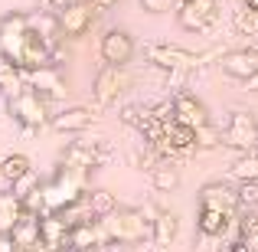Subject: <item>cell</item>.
I'll return each instance as SVG.
<instances>
[{
    "label": "cell",
    "mask_w": 258,
    "mask_h": 252,
    "mask_svg": "<svg viewBox=\"0 0 258 252\" xmlns=\"http://www.w3.org/2000/svg\"><path fill=\"white\" fill-rule=\"evenodd\" d=\"M229 53L226 43H216L213 49H183V46H173V43H147L144 46V59L157 69H167V72H189V69H200L206 63H219L222 56Z\"/></svg>",
    "instance_id": "cell-1"
},
{
    "label": "cell",
    "mask_w": 258,
    "mask_h": 252,
    "mask_svg": "<svg viewBox=\"0 0 258 252\" xmlns=\"http://www.w3.org/2000/svg\"><path fill=\"white\" fill-rule=\"evenodd\" d=\"M43 193H46V213H62L66 207L79 203L88 193V170L59 164L52 180L43 183Z\"/></svg>",
    "instance_id": "cell-2"
},
{
    "label": "cell",
    "mask_w": 258,
    "mask_h": 252,
    "mask_svg": "<svg viewBox=\"0 0 258 252\" xmlns=\"http://www.w3.org/2000/svg\"><path fill=\"white\" fill-rule=\"evenodd\" d=\"M105 226L118 246H138L154 236V223L141 213V207H118L111 216H105Z\"/></svg>",
    "instance_id": "cell-3"
},
{
    "label": "cell",
    "mask_w": 258,
    "mask_h": 252,
    "mask_svg": "<svg viewBox=\"0 0 258 252\" xmlns=\"http://www.w3.org/2000/svg\"><path fill=\"white\" fill-rule=\"evenodd\" d=\"M30 43V13L10 10L0 17V59L10 66H23V53Z\"/></svg>",
    "instance_id": "cell-4"
},
{
    "label": "cell",
    "mask_w": 258,
    "mask_h": 252,
    "mask_svg": "<svg viewBox=\"0 0 258 252\" xmlns=\"http://www.w3.org/2000/svg\"><path fill=\"white\" fill-rule=\"evenodd\" d=\"M7 108H10L13 121H17L20 128H23V134H36L39 128L49 125V98H43V95L36 92V88H26L23 95H17L13 102H7Z\"/></svg>",
    "instance_id": "cell-5"
},
{
    "label": "cell",
    "mask_w": 258,
    "mask_h": 252,
    "mask_svg": "<svg viewBox=\"0 0 258 252\" xmlns=\"http://www.w3.org/2000/svg\"><path fill=\"white\" fill-rule=\"evenodd\" d=\"M131 85H134V72L127 69V66H101L95 82H92V92H95V102H98L101 108H108Z\"/></svg>",
    "instance_id": "cell-6"
},
{
    "label": "cell",
    "mask_w": 258,
    "mask_h": 252,
    "mask_svg": "<svg viewBox=\"0 0 258 252\" xmlns=\"http://www.w3.org/2000/svg\"><path fill=\"white\" fill-rule=\"evenodd\" d=\"M222 144L226 147H235V151L248 154L258 147V118L252 112H232L226 121V128H222Z\"/></svg>",
    "instance_id": "cell-7"
},
{
    "label": "cell",
    "mask_w": 258,
    "mask_h": 252,
    "mask_svg": "<svg viewBox=\"0 0 258 252\" xmlns=\"http://www.w3.org/2000/svg\"><path fill=\"white\" fill-rule=\"evenodd\" d=\"M219 20V4L216 0H189L176 7V26L186 33H206Z\"/></svg>",
    "instance_id": "cell-8"
},
{
    "label": "cell",
    "mask_w": 258,
    "mask_h": 252,
    "mask_svg": "<svg viewBox=\"0 0 258 252\" xmlns=\"http://www.w3.org/2000/svg\"><path fill=\"white\" fill-rule=\"evenodd\" d=\"M200 207L229 213L232 220H239V216H242L239 190H235L232 183H226V180H209V183H203V190H200Z\"/></svg>",
    "instance_id": "cell-9"
},
{
    "label": "cell",
    "mask_w": 258,
    "mask_h": 252,
    "mask_svg": "<svg viewBox=\"0 0 258 252\" xmlns=\"http://www.w3.org/2000/svg\"><path fill=\"white\" fill-rule=\"evenodd\" d=\"M98 53H101V63L105 66H131L134 53H138V43L127 30H108L98 43Z\"/></svg>",
    "instance_id": "cell-10"
},
{
    "label": "cell",
    "mask_w": 258,
    "mask_h": 252,
    "mask_svg": "<svg viewBox=\"0 0 258 252\" xmlns=\"http://www.w3.org/2000/svg\"><path fill=\"white\" fill-rule=\"evenodd\" d=\"M59 23H62V36L66 39H82L95 23V7L88 0H72L59 10Z\"/></svg>",
    "instance_id": "cell-11"
},
{
    "label": "cell",
    "mask_w": 258,
    "mask_h": 252,
    "mask_svg": "<svg viewBox=\"0 0 258 252\" xmlns=\"http://www.w3.org/2000/svg\"><path fill=\"white\" fill-rule=\"evenodd\" d=\"M219 69L226 79H235V82H248L252 76H258V43L245 46V49H229L226 56L219 59Z\"/></svg>",
    "instance_id": "cell-12"
},
{
    "label": "cell",
    "mask_w": 258,
    "mask_h": 252,
    "mask_svg": "<svg viewBox=\"0 0 258 252\" xmlns=\"http://www.w3.org/2000/svg\"><path fill=\"white\" fill-rule=\"evenodd\" d=\"M30 88H36V92L43 95V98H49V102H62L66 95H69L59 66H39V69H30Z\"/></svg>",
    "instance_id": "cell-13"
},
{
    "label": "cell",
    "mask_w": 258,
    "mask_h": 252,
    "mask_svg": "<svg viewBox=\"0 0 258 252\" xmlns=\"http://www.w3.org/2000/svg\"><path fill=\"white\" fill-rule=\"evenodd\" d=\"M108 158V144H69L59 158V164L66 167H79V170H95L101 161Z\"/></svg>",
    "instance_id": "cell-14"
},
{
    "label": "cell",
    "mask_w": 258,
    "mask_h": 252,
    "mask_svg": "<svg viewBox=\"0 0 258 252\" xmlns=\"http://www.w3.org/2000/svg\"><path fill=\"white\" fill-rule=\"evenodd\" d=\"M173 112H176V121L186 128H203L209 125V112L193 92H173Z\"/></svg>",
    "instance_id": "cell-15"
},
{
    "label": "cell",
    "mask_w": 258,
    "mask_h": 252,
    "mask_svg": "<svg viewBox=\"0 0 258 252\" xmlns=\"http://www.w3.org/2000/svg\"><path fill=\"white\" fill-rule=\"evenodd\" d=\"M92 125H95V112L85 108V105L66 108V112H59V115L49 118V128L59 131V134H79V131H85V128H92Z\"/></svg>",
    "instance_id": "cell-16"
},
{
    "label": "cell",
    "mask_w": 258,
    "mask_h": 252,
    "mask_svg": "<svg viewBox=\"0 0 258 252\" xmlns=\"http://www.w3.org/2000/svg\"><path fill=\"white\" fill-rule=\"evenodd\" d=\"M30 30L36 33L43 43H49L52 49L66 39L62 36V23H59V13H52V10H33L30 13Z\"/></svg>",
    "instance_id": "cell-17"
},
{
    "label": "cell",
    "mask_w": 258,
    "mask_h": 252,
    "mask_svg": "<svg viewBox=\"0 0 258 252\" xmlns=\"http://www.w3.org/2000/svg\"><path fill=\"white\" fill-rule=\"evenodd\" d=\"M10 239H13V246H17L20 252H30L39 242V213H26L23 210L20 223L10 229Z\"/></svg>",
    "instance_id": "cell-18"
},
{
    "label": "cell",
    "mask_w": 258,
    "mask_h": 252,
    "mask_svg": "<svg viewBox=\"0 0 258 252\" xmlns=\"http://www.w3.org/2000/svg\"><path fill=\"white\" fill-rule=\"evenodd\" d=\"M232 223H239V220H232L229 213H219V210L200 207V220H196V229H200V233H206V236H216V239H222V236L232 229Z\"/></svg>",
    "instance_id": "cell-19"
},
{
    "label": "cell",
    "mask_w": 258,
    "mask_h": 252,
    "mask_svg": "<svg viewBox=\"0 0 258 252\" xmlns=\"http://www.w3.org/2000/svg\"><path fill=\"white\" fill-rule=\"evenodd\" d=\"M176 233H180V220H176V213H173V210H160L157 220H154V236H151V242H154L157 249H170L173 239H176Z\"/></svg>",
    "instance_id": "cell-20"
},
{
    "label": "cell",
    "mask_w": 258,
    "mask_h": 252,
    "mask_svg": "<svg viewBox=\"0 0 258 252\" xmlns=\"http://www.w3.org/2000/svg\"><path fill=\"white\" fill-rule=\"evenodd\" d=\"M23 216V200L13 190H0V233H10Z\"/></svg>",
    "instance_id": "cell-21"
},
{
    "label": "cell",
    "mask_w": 258,
    "mask_h": 252,
    "mask_svg": "<svg viewBox=\"0 0 258 252\" xmlns=\"http://www.w3.org/2000/svg\"><path fill=\"white\" fill-rule=\"evenodd\" d=\"M151 180H154V190L157 193H173L180 187V170L173 167V161H164L157 170H151Z\"/></svg>",
    "instance_id": "cell-22"
},
{
    "label": "cell",
    "mask_w": 258,
    "mask_h": 252,
    "mask_svg": "<svg viewBox=\"0 0 258 252\" xmlns=\"http://www.w3.org/2000/svg\"><path fill=\"white\" fill-rule=\"evenodd\" d=\"M33 170V161L26 158V154H7L4 161H0V177H4L7 183L20 180L23 174H30Z\"/></svg>",
    "instance_id": "cell-23"
},
{
    "label": "cell",
    "mask_w": 258,
    "mask_h": 252,
    "mask_svg": "<svg viewBox=\"0 0 258 252\" xmlns=\"http://www.w3.org/2000/svg\"><path fill=\"white\" fill-rule=\"evenodd\" d=\"M88 207H92V213L98 216V220H105V216H111L121 203H118V196L108 193V190H88Z\"/></svg>",
    "instance_id": "cell-24"
},
{
    "label": "cell",
    "mask_w": 258,
    "mask_h": 252,
    "mask_svg": "<svg viewBox=\"0 0 258 252\" xmlns=\"http://www.w3.org/2000/svg\"><path fill=\"white\" fill-rule=\"evenodd\" d=\"M232 177L235 180H258V154L255 151L242 154V158L232 164Z\"/></svg>",
    "instance_id": "cell-25"
},
{
    "label": "cell",
    "mask_w": 258,
    "mask_h": 252,
    "mask_svg": "<svg viewBox=\"0 0 258 252\" xmlns=\"http://www.w3.org/2000/svg\"><path fill=\"white\" fill-rule=\"evenodd\" d=\"M232 30L242 33V36H258V13L248 10V7H242L232 20Z\"/></svg>",
    "instance_id": "cell-26"
},
{
    "label": "cell",
    "mask_w": 258,
    "mask_h": 252,
    "mask_svg": "<svg viewBox=\"0 0 258 252\" xmlns=\"http://www.w3.org/2000/svg\"><path fill=\"white\" fill-rule=\"evenodd\" d=\"M216 147H222V131L213 125H203L196 128V151H216Z\"/></svg>",
    "instance_id": "cell-27"
},
{
    "label": "cell",
    "mask_w": 258,
    "mask_h": 252,
    "mask_svg": "<svg viewBox=\"0 0 258 252\" xmlns=\"http://www.w3.org/2000/svg\"><path fill=\"white\" fill-rule=\"evenodd\" d=\"M239 207L258 213V180H239Z\"/></svg>",
    "instance_id": "cell-28"
},
{
    "label": "cell",
    "mask_w": 258,
    "mask_h": 252,
    "mask_svg": "<svg viewBox=\"0 0 258 252\" xmlns=\"http://www.w3.org/2000/svg\"><path fill=\"white\" fill-rule=\"evenodd\" d=\"M39 183H43V180H39V174H36V170H30V174H23L20 180H13V183H10V190H13L17 196H26L30 190H36Z\"/></svg>",
    "instance_id": "cell-29"
},
{
    "label": "cell",
    "mask_w": 258,
    "mask_h": 252,
    "mask_svg": "<svg viewBox=\"0 0 258 252\" xmlns=\"http://www.w3.org/2000/svg\"><path fill=\"white\" fill-rule=\"evenodd\" d=\"M141 10H144V13H154V17H160V13L176 10V0H141Z\"/></svg>",
    "instance_id": "cell-30"
},
{
    "label": "cell",
    "mask_w": 258,
    "mask_h": 252,
    "mask_svg": "<svg viewBox=\"0 0 258 252\" xmlns=\"http://www.w3.org/2000/svg\"><path fill=\"white\" fill-rule=\"evenodd\" d=\"M39 4V10H52V13H59L66 4H72V0H36Z\"/></svg>",
    "instance_id": "cell-31"
},
{
    "label": "cell",
    "mask_w": 258,
    "mask_h": 252,
    "mask_svg": "<svg viewBox=\"0 0 258 252\" xmlns=\"http://www.w3.org/2000/svg\"><path fill=\"white\" fill-rule=\"evenodd\" d=\"M88 4H92L95 10H114V7H118L121 0H88Z\"/></svg>",
    "instance_id": "cell-32"
},
{
    "label": "cell",
    "mask_w": 258,
    "mask_h": 252,
    "mask_svg": "<svg viewBox=\"0 0 258 252\" xmlns=\"http://www.w3.org/2000/svg\"><path fill=\"white\" fill-rule=\"evenodd\" d=\"M0 252H20L17 246H13V239H10V233H0Z\"/></svg>",
    "instance_id": "cell-33"
},
{
    "label": "cell",
    "mask_w": 258,
    "mask_h": 252,
    "mask_svg": "<svg viewBox=\"0 0 258 252\" xmlns=\"http://www.w3.org/2000/svg\"><path fill=\"white\" fill-rule=\"evenodd\" d=\"M245 85H248V92H258V76H252V79H248Z\"/></svg>",
    "instance_id": "cell-34"
},
{
    "label": "cell",
    "mask_w": 258,
    "mask_h": 252,
    "mask_svg": "<svg viewBox=\"0 0 258 252\" xmlns=\"http://www.w3.org/2000/svg\"><path fill=\"white\" fill-rule=\"evenodd\" d=\"M7 66H10V63H7V59H0V76H4V72H7Z\"/></svg>",
    "instance_id": "cell-35"
},
{
    "label": "cell",
    "mask_w": 258,
    "mask_h": 252,
    "mask_svg": "<svg viewBox=\"0 0 258 252\" xmlns=\"http://www.w3.org/2000/svg\"><path fill=\"white\" fill-rule=\"evenodd\" d=\"M216 252H232V249H229V246H226V249H216Z\"/></svg>",
    "instance_id": "cell-36"
},
{
    "label": "cell",
    "mask_w": 258,
    "mask_h": 252,
    "mask_svg": "<svg viewBox=\"0 0 258 252\" xmlns=\"http://www.w3.org/2000/svg\"><path fill=\"white\" fill-rule=\"evenodd\" d=\"M180 4H189V0H176V7H180Z\"/></svg>",
    "instance_id": "cell-37"
},
{
    "label": "cell",
    "mask_w": 258,
    "mask_h": 252,
    "mask_svg": "<svg viewBox=\"0 0 258 252\" xmlns=\"http://www.w3.org/2000/svg\"><path fill=\"white\" fill-rule=\"evenodd\" d=\"M255 154H258V147H255Z\"/></svg>",
    "instance_id": "cell-38"
}]
</instances>
